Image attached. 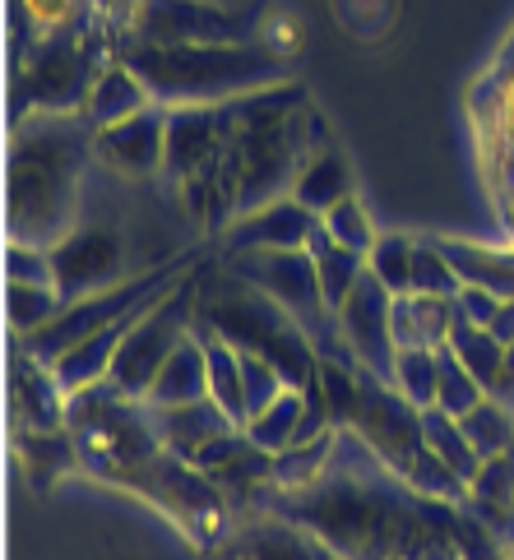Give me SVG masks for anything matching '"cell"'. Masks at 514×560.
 <instances>
[{
    "label": "cell",
    "instance_id": "obj_1",
    "mask_svg": "<svg viewBox=\"0 0 514 560\" xmlns=\"http://www.w3.org/2000/svg\"><path fill=\"white\" fill-rule=\"evenodd\" d=\"M93 153L84 112H33L14 135L10 158V242L61 246L74 232L79 172Z\"/></svg>",
    "mask_w": 514,
    "mask_h": 560
},
{
    "label": "cell",
    "instance_id": "obj_2",
    "mask_svg": "<svg viewBox=\"0 0 514 560\" xmlns=\"http://www.w3.org/2000/svg\"><path fill=\"white\" fill-rule=\"evenodd\" d=\"M121 61L144 79L153 103L163 107H195V103H232V97L260 93L269 84H283V56L250 43H130L116 51Z\"/></svg>",
    "mask_w": 514,
    "mask_h": 560
},
{
    "label": "cell",
    "instance_id": "obj_3",
    "mask_svg": "<svg viewBox=\"0 0 514 560\" xmlns=\"http://www.w3.org/2000/svg\"><path fill=\"white\" fill-rule=\"evenodd\" d=\"M66 431L79 454V468H89L93 477H107L116 487H130L135 477L163 454V440H157L149 404L121 394L116 385H107V380L70 394Z\"/></svg>",
    "mask_w": 514,
    "mask_h": 560
},
{
    "label": "cell",
    "instance_id": "obj_4",
    "mask_svg": "<svg viewBox=\"0 0 514 560\" xmlns=\"http://www.w3.org/2000/svg\"><path fill=\"white\" fill-rule=\"evenodd\" d=\"M130 491L149 495L195 547H219L232 533V500L219 491L213 477H205L190 458H176L172 450L157 454L130 482Z\"/></svg>",
    "mask_w": 514,
    "mask_h": 560
},
{
    "label": "cell",
    "instance_id": "obj_5",
    "mask_svg": "<svg viewBox=\"0 0 514 560\" xmlns=\"http://www.w3.org/2000/svg\"><path fill=\"white\" fill-rule=\"evenodd\" d=\"M195 311L200 306H195L190 288L157 296V302L135 319V329L121 338L116 362L107 371V385H116L130 398H149L153 380L163 375V366H167V357L182 348V338L195 329Z\"/></svg>",
    "mask_w": 514,
    "mask_h": 560
},
{
    "label": "cell",
    "instance_id": "obj_6",
    "mask_svg": "<svg viewBox=\"0 0 514 560\" xmlns=\"http://www.w3.org/2000/svg\"><path fill=\"white\" fill-rule=\"evenodd\" d=\"M172 288V269L163 273H153V278H126V283H112L103 292H89V296H79V302H66V311L51 319L47 329H37L28 334V352L37 357V362H56L66 348H74L79 338H89L97 329H107L116 325V319H126L135 306H144V302H157Z\"/></svg>",
    "mask_w": 514,
    "mask_h": 560
},
{
    "label": "cell",
    "instance_id": "obj_7",
    "mask_svg": "<svg viewBox=\"0 0 514 560\" xmlns=\"http://www.w3.org/2000/svg\"><path fill=\"white\" fill-rule=\"evenodd\" d=\"M107 61L112 56L79 28L51 37V43L37 51V61L28 66V103H33V112H84L93 79Z\"/></svg>",
    "mask_w": 514,
    "mask_h": 560
},
{
    "label": "cell",
    "instance_id": "obj_8",
    "mask_svg": "<svg viewBox=\"0 0 514 560\" xmlns=\"http://www.w3.org/2000/svg\"><path fill=\"white\" fill-rule=\"evenodd\" d=\"M135 43H242V24L205 0H135L130 10Z\"/></svg>",
    "mask_w": 514,
    "mask_h": 560
},
{
    "label": "cell",
    "instance_id": "obj_9",
    "mask_svg": "<svg viewBox=\"0 0 514 560\" xmlns=\"http://www.w3.org/2000/svg\"><path fill=\"white\" fill-rule=\"evenodd\" d=\"M339 329L343 343L352 348V362L389 380L394 357H399V343H394V292L371 269L339 306Z\"/></svg>",
    "mask_w": 514,
    "mask_h": 560
},
{
    "label": "cell",
    "instance_id": "obj_10",
    "mask_svg": "<svg viewBox=\"0 0 514 560\" xmlns=\"http://www.w3.org/2000/svg\"><path fill=\"white\" fill-rule=\"evenodd\" d=\"M51 265H56V288L66 302H79L89 292H103L116 283V273L126 265V246L121 232L112 223H84L74 228L61 246H51Z\"/></svg>",
    "mask_w": 514,
    "mask_h": 560
},
{
    "label": "cell",
    "instance_id": "obj_11",
    "mask_svg": "<svg viewBox=\"0 0 514 560\" xmlns=\"http://www.w3.org/2000/svg\"><path fill=\"white\" fill-rule=\"evenodd\" d=\"M167 116L172 107L153 103L144 112L126 116L116 126L93 130V158L103 167H112L126 182H144V176L167 167Z\"/></svg>",
    "mask_w": 514,
    "mask_h": 560
},
{
    "label": "cell",
    "instance_id": "obj_12",
    "mask_svg": "<svg viewBox=\"0 0 514 560\" xmlns=\"http://www.w3.org/2000/svg\"><path fill=\"white\" fill-rule=\"evenodd\" d=\"M213 560H343L325 537H315L306 524L292 528L283 518H255L250 528H232Z\"/></svg>",
    "mask_w": 514,
    "mask_h": 560
},
{
    "label": "cell",
    "instance_id": "obj_13",
    "mask_svg": "<svg viewBox=\"0 0 514 560\" xmlns=\"http://www.w3.org/2000/svg\"><path fill=\"white\" fill-rule=\"evenodd\" d=\"M315 223H320V213H311L296 195H283L265 209L232 218L227 246H232V255L236 250H306Z\"/></svg>",
    "mask_w": 514,
    "mask_h": 560
},
{
    "label": "cell",
    "instance_id": "obj_14",
    "mask_svg": "<svg viewBox=\"0 0 514 560\" xmlns=\"http://www.w3.org/2000/svg\"><path fill=\"white\" fill-rule=\"evenodd\" d=\"M223 163V112L219 103L205 107H172L167 116V172L176 182L205 172V167H219Z\"/></svg>",
    "mask_w": 514,
    "mask_h": 560
},
{
    "label": "cell",
    "instance_id": "obj_15",
    "mask_svg": "<svg viewBox=\"0 0 514 560\" xmlns=\"http://www.w3.org/2000/svg\"><path fill=\"white\" fill-rule=\"evenodd\" d=\"M292 195L302 199L311 213H329L339 199L352 195V167L325 126H315V135H311V149H306L302 172H296V182H292Z\"/></svg>",
    "mask_w": 514,
    "mask_h": 560
},
{
    "label": "cell",
    "instance_id": "obj_16",
    "mask_svg": "<svg viewBox=\"0 0 514 560\" xmlns=\"http://www.w3.org/2000/svg\"><path fill=\"white\" fill-rule=\"evenodd\" d=\"M14 412H19V427L28 431H66L70 394L56 380V371L47 362H37L33 352H24L14 366Z\"/></svg>",
    "mask_w": 514,
    "mask_h": 560
},
{
    "label": "cell",
    "instance_id": "obj_17",
    "mask_svg": "<svg viewBox=\"0 0 514 560\" xmlns=\"http://www.w3.org/2000/svg\"><path fill=\"white\" fill-rule=\"evenodd\" d=\"M153 427H157V440H163V450H172L176 458H190L200 454L205 445H213L219 435H227L236 422L213 404V398H200V404H176V408H153Z\"/></svg>",
    "mask_w": 514,
    "mask_h": 560
},
{
    "label": "cell",
    "instance_id": "obj_18",
    "mask_svg": "<svg viewBox=\"0 0 514 560\" xmlns=\"http://www.w3.org/2000/svg\"><path fill=\"white\" fill-rule=\"evenodd\" d=\"M153 107V93L144 89V79L135 74L121 56H112V61L97 70L93 79V89H89V103H84V121L93 130H103V126H116V121H126V116L135 112H144Z\"/></svg>",
    "mask_w": 514,
    "mask_h": 560
},
{
    "label": "cell",
    "instance_id": "obj_19",
    "mask_svg": "<svg viewBox=\"0 0 514 560\" xmlns=\"http://www.w3.org/2000/svg\"><path fill=\"white\" fill-rule=\"evenodd\" d=\"M200 398H209V362H205V338H200V329H190L182 338V348L167 357L163 375L153 380V389H149L144 404L176 408V404H200Z\"/></svg>",
    "mask_w": 514,
    "mask_h": 560
},
{
    "label": "cell",
    "instance_id": "obj_20",
    "mask_svg": "<svg viewBox=\"0 0 514 560\" xmlns=\"http://www.w3.org/2000/svg\"><path fill=\"white\" fill-rule=\"evenodd\" d=\"M195 329L205 338V362H209V398L219 404L236 427H246V375H242V348L223 338L219 329L200 319L195 311Z\"/></svg>",
    "mask_w": 514,
    "mask_h": 560
},
{
    "label": "cell",
    "instance_id": "obj_21",
    "mask_svg": "<svg viewBox=\"0 0 514 560\" xmlns=\"http://www.w3.org/2000/svg\"><path fill=\"white\" fill-rule=\"evenodd\" d=\"M454 296L404 292L394 296V343L399 348H445L454 329Z\"/></svg>",
    "mask_w": 514,
    "mask_h": 560
},
{
    "label": "cell",
    "instance_id": "obj_22",
    "mask_svg": "<svg viewBox=\"0 0 514 560\" xmlns=\"http://www.w3.org/2000/svg\"><path fill=\"white\" fill-rule=\"evenodd\" d=\"M445 259L454 265L464 288H487L497 292L501 302L514 296V246H487V242H449V236H436Z\"/></svg>",
    "mask_w": 514,
    "mask_h": 560
},
{
    "label": "cell",
    "instance_id": "obj_23",
    "mask_svg": "<svg viewBox=\"0 0 514 560\" xmlns=\"http://www.w3.org/2000/svg\"><path fill=\"white\" fill-rule=\"evenodd\" d=\"M306 255L315 259V278H320V296H325V306L339 315V306L352 296V288L362 283V273H366V255H358V250H348V246H339L329 236V228H325V218L315 223V232H311V242H306Z\"/></svg>",
    "mask_w": 514,
    "mask_h": 560
},
{
    "label": "cell",
    "instance_id": "obj_24",
    "mask_svg": "<svg viewBox=\"0 0 514 560\" xmlns=\"http://www.w3.org/2000/svg\"><path fill=\"white\" fill-rule=\"evenodd\" d=\"M454 311H459V306H454ZM445 348L459 357V362L468 366V375L491 394V385H497V375H501V362H505V343H501V338L491 329H482V325H472V319H464V315H454V329L445 338Z\"/></svg>",
    "mask_w": 514,
    "mask_h": 560
},
{
    "label": "cell",
    "instance_id": "obj_25",
    "mask_svg": "<svg viewBox=\"0 0 514 560\" xmlns=\"http://www.w3.org/2000/svg\"><path fill=\"white\" fill-rule=\"evenodd\" d=\"M422 445L436 454L441 464H449L454 472H459L468 487H472V477L482 472V454L472 450L464 422H459V417H449V412H441V408H427L422 412Z\"/></svg>",
    "mask_w": 514,
    "mask_h": 560
},
{
    "label": "cell",
    "instance_id": "obj_26",
    "mask_svg": "<svg viewBox=\"0 0 514 560\" xmlns=\"http://www.w3.org/2000/svg\"><path fill=\"white\" fill-rule=\"evenodd\" d=\"M389 385L399 389L418 412L436 408V385H441V348H399L389 371Z\"/></svg>",
    "mask_w": 514,
    "mask_h": 560
},
{
    "label": "cell",
    "instance_id": "obj_27",
    "mask_svg": "<svg viewBox=\"0 0 514 560\" xmlns=\"http://www.w3.org/2000/svg\"><path fill=\"white\" fill-rule=\"evenodd\" d=\"M468 440H472V450L482 454V464L487 458H501V454H514V408H505L501 398H482L472 412L459 417Z\"/></svg>",
    "mask_w": 514,
    "mask_h": 560
},
{
    "label": "cell",
    "instance_id": "obj_28",
    "mask_svg": "<svg viewBox=\"0 0 514 560\" xmlns=\"http://www.w3.org/2000/svg\"><path fill=\"white\" fill-rule=\"evenodd\" d=\"M66 311V296L56 283H10V325L19 334L47 329Z\"/></svg>",
    "mask_w": 514,
    "mask_h": 560
},
{
    "label": "cell",
    "instance_id": "obj_29",
    "mask_svg": "<svg viewBox=\"0 0 514 560\" xmlns=\"http://www.w3.org/2000/svg\"><path fill=\"white\" fill-rule=\"evenodd\" d=\"M412 259H418V242H412V236H385L381 232V242H375V250L366 255V269L381 278L394 296H404V292H412Z\"/></svg>",
    "mask_w": 514,
    "mask_h": 560
},
{
    "label": "cell",
    "instance_id": "obj_30",
    "mask_svg": "<svg viewBox=\"0 0 514 560\" xmlns=\"http://www.w3.org/2000/svg\"><path fill=\"white\" fill-rule=\"evenodd\" d=\"M325 218V228H329V236L339 246H348V250H358V255H371L375 250V242H381V228L371 223V213L362 209V199L358 195H348V199H339L329 213H320Z\"/></svg>",
    "mask_w": 514,
    "mask_h": 560
},
{
    "label": "cell",
    "instance_id": "obj_31",
    "mask_svg": "<svg viewBox=\"0 0 514 560\" xmlns=\"http://www.w3.org/2000/svg\"><path fill=\"white\" fill-rule=\"evenodd\" d=\"M487 398V389L478 385V380L468 375V366L454 357L449 348H441V385H436V408L449 412V417H464L472 412Z\"/></svg>",
    "mask_w": 514,
    "mask_h": 560
},
{
    "label": "cell",
    "instance_id": "obj_32",
    "mask_svg": "<svg viewBox=\"0 0 514 560\" xmlns=\"http://www.w3.org/2000/svg\"><path fill=\"white\" fill-rule=\"evenodd\" d=\"M459 273L445 259L441 242H418V259H412V292H431V296H459Z\"/></svg>",
    "mask_w": 514,
    "mask_h": 560
},
{
    "label": "cell",
    "instance_id": "obj_33",
    "mask_svg": "<svg viewBox=\"0 0 514 560\" xmlns=\"http://www.w3.org/2000/svg\"><path fill=\"white\" fill-rule=\"evenodd\" d=\"M454 306H459V315L472 319V325L491 329V319H497V311H501V296H497V292H487V288H459Z\"/></svg>",
    "mask_w": 514,
    "mask_h": 560
},
{
    "label": "cell",
    "instance_id": "obj_34",
    "mask_svg": "<svg viewBox=\"0 0 514 560\" xmlns=\"http://www.w3.org/2000/svg\"><path fill=\"white\" fill-rule=\"evenodd\" d=\"M24 10L43 28H66L70 19H74V0H24Z\"/></svg>",
    "mask_w": 514,
    "mask_h": 560
},
{
    "label": "cell",
    "instance_id": "obj_35",
    "mask_svg": "<svg viewBox=\"0 0 514 560\" xmlns=\"http://www.w3.org/2000/svg\"><path fill=\"white\" fill-rule=\"evenodd\" d=\"M491 398H501L505 408H514V343L505 348V362H501L497 385H491Z\"/></svg>",
    "mask_w": 514,
    "mask_h": 560
}]
</instances>
